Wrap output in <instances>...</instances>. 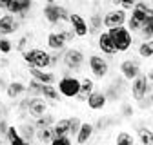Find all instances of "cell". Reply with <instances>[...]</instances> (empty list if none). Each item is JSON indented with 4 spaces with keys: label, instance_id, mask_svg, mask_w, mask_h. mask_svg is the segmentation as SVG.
<instances>
[{
    "label": "cell",
    "instance_id": "4fadbf2b",
    "mask_svg": "<svg viewBox=\"0 0 153 145\" xmlns=\"http://www.w3.org/2000/svg\"><path fill=\"white\" fill-rule=\"evenodd\" d=\"M29 7H31V0H11L7 11L11 15H24L26 11H29Z\"/></svg>",
    "mask_w": 153,
    "mask_h": 145
},
{
    "label": "cell",
    "instance_id": "ac0fdd59",
    "mask_svg": "<svg viewBox=\"0 0 153 145\" xmlns=\"http://www.w3.org/2000/svg\"><path fill=\"white\" fill-rule=\"evenodd\" d=\"M51 129H53V136H66L69 133V120H59Z\"/></svg>",
    "mask_w": 153,
    "mask_h": 145
},
{
    "label": "cell",
    "instance_id": "44dd1931",
    "mask_svg": "<svg viewBox=\"0 0 153 145\" xmlns=\"http://www.w3.org/2000/svg\"><path fill=\"white\" fill-rule=\"evenodd\" d=\"M40 94L48 100H59V93H56V89L51 85V83H42V91Z\"/></svg>",
    "mask_w": 153,
    "mask_h": 145
},
{
    "label": "cell",
    "instance_id": "ab89813d",
    "mask_svg": "<svg viewBox=\"0 0 153 145\" xmlns=\"http://www.w3.org/2000/svg\"><path fill=\"white\" fill-rule=\"evenodd\" d=\"M60 20H69V13L66 11V7L60 6Z\"/></svg>",
    "mask_w": 153,
    "mask_h": 145
},
{
    "label": "cell",
    "instance_id": "d4e9b609",
    "mask_svg": "<svg viewBox=\"0 0 153 145\" xmlns=\"http://www.w3.org/2000/svg\"><path fill=\"white\" fill-rule=\"evenodd\" d=\"M53 122H55V118L51 114H42V116L36 118V127H38V129H44V127L53 125Z\"/></svg>",
    "mask_w": 153,
    "mask_h": 145
},
{
    "label": "cell",
    "instance_id": "277c9868",
    "mask_svg": "<svg viewBox=\"0 0 153 145\" xmlns=\"http://www.w3.org/2000/svg\"><path fill=\"white\" fill-rule=\"evenodd\" d=\"M80 91V82L73 76H64L59 82V93L66 98H75Z\"/></svg>",
    "mask_w": 153,
    "mask_h": 145
},
{
    "label": "cell",
    "instance_id": "7402d4cb",
    "mask_svg": "<svg viewBox=\"0 0 153 145\" xmlns=\"http://www.w3.org/2000/svg\"><path fill=\"white\" fill-rule=\"evenodd\" d=\"M18 136H20L26 143H29V141L33 140V136H35V127H33V125H22Z\"/></svg>",
    "mask_w": 153,
    "mask_h": 145
},
{
    "label": "cell",
    "instance_id": "d590c367",
    "mask_svg": "<svg viewBox=\"0 0 153 145\" xmlns=\"http://www.w3.org/2000/svg\"><path fill=\"white\" fill-rule=\"evenodd\" d=\"M26 44H27V36H22V38L18 40V44H16V49L18 51H24L26 49Z\"/></svg>",
    "mask_w": 153,
    "mask_h": 145
},
{
    "label": "cell",
    "instance_id": "f1b7e54d",
    "mask_svg": "<svg viewBox=\"0 0 153 145\" xmlns=\"http://www.w3.org/2000/svg\"><path fill=\"white\" fill-rule=\"evenodd\" d=\"M117 145H133V138L128 133H120L117 136Z\"/></svg>",
    "mask_w": 153,
    "mask_h": 145
},
{
    "label": "cell",
    "instance_id": "4dcf8cb0",
    "mask_svg": "<svg viewBox=\"0 0 153 145\" xmlns=\"http://www.w3.org/2000/svg\"><path fill=\"white\" fill-rule=\"evenodd\" d=\"M49 143H51V145H71V140H69L68 134H66V136H55Z\"/></svg>",
    "mask_w": 153,
    "mask_h": 145
},
{
    "label": "cell",
    "instance_id": "8992f818",
    "mask_svg": "<svg viewBox=\"0 0 153 145\" xmlns=\"http://www.w3.org/2000/svg\"><path fill=\"white\" fill-rule=\"evenodd\" d=\"M89 67H91V72L97 78H104L108 75V62L100 56H97V54H93V56H89Z\"/></svg>",
    "mask_w": 153,
    "mask_h": 145
},
{
    "label": "cell",
    "instance_id": "60d3db41",
    "mask_svg": "<svg viewBox=\"0 0 153 145\" xmlns=\"http://www.w3.org/2000/svg\"><path fill=\"white\" fill-rule=\"evenodd\" d=\"M11 4V0H0V9H7Z\"/></svg>",
    "mask_w": 153,
    "mask_h": 145
},
{
    "label": "cell",
    "instance_id": "1f68e13d",
    "mask_svg": "<svg viewBox=\"0 0 153 145\" xmlns=\"http://www.w3.org/2000/svg\"><path fill=\"white\" fill-rule=\"evenodd\" d=\"M140 140H142L144 145H151V133L146 131V129H142L140 131Z\"/></svg>",
    "mask_w": 153,
    "mask_h": 145
},
{
    "label": "cell",
    "instance_id": "74e56055",
    "mask_svg": "<svg viewBox=\"0 0 153 145\" xmlns=\"http://www.w3.org/2000/svg\"><path fill=\"white\" fill-rule=\"evenodd\" d=\"M120 6L124 9H131L133 6H135V0H120Z\"/></svg>",
    "mask_w": 153,
    "mask_h": 145
},
{
    "label": "cell",
    "instance_id": "30bf717a",
    "mask_svg": "<svg viewBox=\"0 0 153 145\" xmlns=\"http://www.w3.org/2000/svg\"><path fill=\"white\" fill-rule=\"evenodd\" d=\"M86 102H88L89 109H95V111H97V109H102L106 105V94L99 93V91H91L88 94V98H86Z\"/></svg>",
    "mask_w": 153,
    "mask_h": 145
},
{
    "label": "cell",
    "instance_id": "83f0119b",
    "mask_svg": "<svg viewBox=\"0 0 153 145\" xmlns=\"http://www.w3.org/2000/svg\"><path fill=\"white\" fill-rule=\"evenodd\" d=\"M26 91H27L29 94H40L42 83H40V82H36V80H33V82H29V87H26Z\"/></svg>",
    "mask_w": 153,
    "mask_h": 145
},
{
    "label": "cell",
    "instance_id": "f546056e",
    "mask_svg": "<svg viewBox=\"0 0 153 145\" xmlns=\"http://www.w3.org/2000/svg\"><path fill=\"white\" fill-rule=\"evenodd\" d=\"M79 127H80V120L79 118H76V116L69 118V133L68 134H76V133H79Z\"/></svg>",
    "mask_w": 153,
    "mask_h": 145
},
{
    "label": "cell",
    "instance_id": "b9f144b4",
    "mask_svg": "<svg viewBox=\"0 0 153 145\" xmlns=\"http://www.w3.org/2000/svg\"><path fill=\"white\" fill-rule=\"evenodd\" d=\"M6 131H7V123L6 122H0V133L6 134Z\"/></svg>",
    "mask_w": 153,
    "mask_h": 145
},
{
    "label": "cell",
    "instance_id": "603a6c76",
    "mask_svg": "<svg viewBox=\"0 0 153 145\" xmlns=\"http://www.w3.org/2000/svg\"><path fill=\"white\" fill-rule=\"evenodd\" d=\"M36 138L40 140L42 143H48V141H51L55 136H53V129L51 127H44V129H38L36 131Z\"/></svg>",
    "mask_w": 153,
    "mask_h": 145
},
{
    "label": "cell",
    "instance_id": "7c38bea8",
    "mask_svg": "<svg viewBox=\"0 0 153 145\" xmlns=\"http://www.w3.org/2000/svg\"><path fill=\"white\" fill-rule=\"evenodd\" d=\"M93 133H95V127H93L91 123H80V127H79V133L75 134V136H76V141H79L80 145L88 143V140L93 136Z\"/></svg>",
    "mask_w": 153,
    "mask_h": 145
},
{
    "label": "cell",
    "instance_id": "7bdbcfd3",
    "mask_svg": "<svg viewBox=\"0 0 153 145\" xmlns=\"http://www.w3.org/2000/svg\"><path fill=\"white\" fill-rule=\"evenodd\" d=\"M124 113H126V114H128V116H129V114H131V113H133V109H131V107H126V109H124Z\"/></svg>",
    "mask_w": 153,
    "mask_h": 145
},
{
    "label": "cell",
    "instance_id": "e0dca14e",
    "mask_svg": "<svg viewBox=\"0 0 153 145\" xmlns=\"http://www.w3.org/2000/svg\"><path fill=\"white\" fill-rule=\"evenodd\" d=\"M48 45H49L51 49H55V51H62L64 45H66V40L62 38L60 33H51V34L48 36Z\"/></svg>",
    "mask_w": 153,
    "mask_h": 145
},
{
    "label": "cell",
    "instance_id": "9a60e30c",
    "mask_svg": "<svg viewBox=\"0 0 153 145\" xmlns=\"http://www.w3.org/2000/svg\"><path fill=\"white\" fill-rule=\"evenodd\" d=\"M44 16H46V20L51 22V24H56L60 20V6H56V4H48L44 7Z\"/></svg>",
    "mask_w": 153,
    "mask_h": 145
},
{
    "label": "cell",
    "instance_id": "4316f807",
    "mask_svg": "<svg viewBox=\"0 0 153 145\" xmlns=\"http://www.w3.org/2000/svg\"><path fill=\"white\" fill-rule=\"evenodd\" d=\"M89 22H91V29H89V31H91V33H97V31L102 27V16H100V15H93Z\"/></svg>",
    "mask_w": 153,
    "mask_h": 145
},
{
    "label": "cell",
    "instance_id": "484cf974",
    "mask_svg": "<svg viewBox=\"0 0 153 145\" xmlns=\"http://www.w3.org/2000/svg\"><path fill=\"white\" fill-rule=\"evenodd\" d=\"M146 16H149L146 11H142V9H139V7H133V13H131V18H135V20L142 26L144 24V20H146Z\"/></svg>",
    "mask_w": 153,
    "mask_h": 145
},
{
    "label": "cell",
    "instance_id": "e575fe53",
    "mask_svg": "<svg viewBox=\"0 0 153 145\" xmlns=\"http://www.w3.org/2000/svg\"><path fill=\"white\" fill-rule=\"evenodd\" d=\"M128 26H129V29H131V31H137V29H140V24H139V22L135 20V18H129Z\"/></svg>",
    "mask_w": 153,
    "mask_h": 145
},
{
    "label": "cell",
    "instance_id": "ffe728a7",
    "mask_svg": "<svg viewBox=\"0 0 153 145\" xmlns=\"http://www.w3.org/2000/svg\"><path fill=\"white\" fill-rule=\"evenodd\" d=\"M24 91H26L24 83H20V82H11L7 85V96L9 98H16V96H20Z\"/></svg>",
    "mask_w": 153,
    "mask_h": 145
},
{
    "label": "cell",
    "instance_id": "5b68a950",
    "mask_svg": "<svg viewBox=\"0 0 153 145\" xmlns=\"http://www.w3.org/2000/svg\"><path fill=\"white\" fill-rule=\"evenodd\" d=\"M64 64L69 69H79L84 64V53L79 49H68L64 53Z\"/></svg>",
    "mask_w": 153,
    "mask_h": 145
},
{
    "label": "cell",
    "instance_id": "f35d334b",
    "mask_svg": "<svg viewBox=\"0 0 153 145\" xmlns=\"http://www.w3.org/2000/svg\"><path fill=\"white\" fill-rule=\"evenodd\" d=\"M18 134V131L15 129V127H7V131H6V136H7V140H11V138H15Z\"/></svg>",
    "mask_w": 153,
    "mask_h": 145
},
{
    "label": "cell",
    "instance_id": "3957f363",
    "mask_svg": "<svg viewBox=\"0 0 153 145\" xmlns=\"http://www.w3.org/2000/svg\"><path fill=\"white\" fill-rule=\"evenodd\" d=\"M151 93V75L148 76H137L133 78V83H131V94L135 100H144L146 94Z\"/></svg>",
    "mask_w": 153,
    "mask_h": 145
},
{
    "label": "cell",
    "instance_id": "d6986e66",
    "mask_svg": "<svg viewBox=\"0 0 153 145\" xmlns=\"http://www.w3.org/2000/svg\"><path fill=\"white\" fill-rule=\"evenodd\" d=\"M91 91H93V82H91L89 78H86L84 82H80V91H79V94H76L75 98L86 102V98H88V94L91 93Z\"/></svg>",
    "mask_w": 153,
    "mask_h": 145
},
{
    "label": "cell",
    "instance_id": "9c48e42d",
    "mask_svg": "<svg viewBox=\"0 0 153 145\" xmlns=\"http://www.w3.org/2000/svg\"><path fill=\"white\" fill-rule=\"evenodd\" d=\"M69 22L73 26V33L76 36H86L88 34V24L80 15H69Z\"/></svg>",
    "mask_w": 153,
    "mask_h": 145
},
{
    "label": "cell",
    "instance_id": "ee69618b",
    "mask_svg": "<svg viewBox=\"0 0 153 145\" xmlns=\"http://www.w3.org/2000/svg\"><path fill=\"white\" fill-rule=\"evenodd\" d=\"M111 2H113V4H120V0H111Z\"/></svg>",
    "mask_w": 153,
    "mask_h": 145
},
{
    "label": "cell",
    "instance_id": "5bb4252c",
    "mask_svg": "<svg viewBox=\"0 0 153 145\" xmlns=\"http://www.w3.org/2000/svg\"><path fill=\"white\" fill-rule=\"evenodd\" d=\"M29 72L33 75V80L40 82V83H53V82H55V75H53V72H44V69L31 67Z\"/></svg>",
    "mask_w": 153,
    "mask_h": 145
},
{
    "label": "cell",
    "instance_id": "cb8c5ba5",
    "mask_svg": "<svg viewBox=\"0 0 153 145\" xmlns=\"http://www.w3.org/2000/svg\"><path fill=\"white\" fill-rule=\"evenodd\" d=\"M139 54H140L142 58H151V56H153V45H151V40L140 44V47H139Z\"/></svg>",
    "mask_w": 153,
    "mask_h": 145
},
{
    "label": "cell",
    "instance_id": "7a4b0ae2",
    "mask_svg": "<svg viewBox=\"0 0 153 145\" xmlns=\"http://www.w3.org/2000/svg\"><path fill=\"white\" fill-rule=\"evenodd\" d=\"M24 60L29 67H36V69H46L51 67V56L49 53L42 51V49H31L24 53Z\"/></svg>",
    "mask_w": 153,
    "mask_h": 145
},
{
    "label": "cell",
    "instance_id": "8d00e7d4",
    "mask_svg": "<svg viewBox=\"0 0 153 145\" xmlns=\"http://www.w3.org/2000/svg\"><path fill=\"white\" fill-rule=\"evenodd\" d=\"M60 34H62V38H64L66 42H69V40H73V38H75V33H73V31H62Z\"/></svg>",
    "mask_w": 153,
    "mask_h": 145
},
{
    "label": "cell",
    "instance_id": "52a82bcc",
    "mask_svg": "<svg viewBox=\"0 0 153 145\" xmlns=\"http://www.w3.org/2000/svg\"><path fill=\"white\" fill-rule=\"evenodd\" d=\"M124 22H126V13H124L122 9L108 13V15L104 16V20H102V24H104L106 27H117V26H122Z\"/></svg>",
    "mask_w": 153,
    "mask_h": 145
},
{
    "label": "cell",
    "instance_id": "ba28073f",
    "mask_svg": "<svg viewBox=\"0 0 153 145\" xmlns=\"http://www.w3.org/2000/svg\"><path fill=\"white\" fill-rule=\"evenodd\" d=\"M120 72H122V76H124L126 80H133V78H137V76L140 75V67H139L137 62L126 60V62H122V65H120Z\"/></svg>",
    "mask_w": 153,
    "mask_h": 145
},
{
    "label": "cell",
    "instance_id": "d6a6232c",
    "mask_svg": "<svg viewBox=\"0 0 153 145\" xmlns=\"http://www.w3.org/2000/svg\"><path fill=\"white\" fill-rule=\"evenodd\" d=\"M0 51L2 53H9L11 51V42L6 38H0Z\"/></svg>",
    "mask_w": 153,
    "mask_h": 145
},
{
    "label": "cell",
    "instance_id": "2e32d148",
    "mask_svg": "<svg viewBox=\"0 0 153 145\" xmlns=\"http://www.w3.org/2000/svg\"><path fill=\"white\" fill-rule=\"evenodd\" d=\"M99 47H100L102 53H106V54H115V53H117V49H115V45H113L111 36H109L108 33H102V34L99 36Z\"/></svg>",
    "mask_w": 153,
    "mask_h": 145
},
{
    "label": "cell",
    "instance_id": "f6af8a7d",
    "mask_svg": "<svg viewBox=\"0 0 153 145\" xmlns=\"http://www.w3.org/2000/svg\"><path fill=\"white\" fill-rule=\"evenodd\" d=\"M48 4H55V0H48Z\"/></svg>",
    "mask_w": 153,
    "mask_h": 145
},
{
    "label": "cell",
    "instance_id": "8fae6325",
    "mask_svg": "<svg viewBox=\"0 0 153 145\" xmlns=\"http://www.w3.org/2000/svg\"><path fill=\"white\" fill-rule=\"evenodd\" d=\"M16 31V22L13 15H4L0 18V34H11Z\"/></svg>",
    "mask_w": 153,
    "mask_h": 145
},
{
    "label": "cell",
    "instance_id": "836d02e7",
    "mask_svg": "<svg viewBox=\"0 0 153 145\" xmlns=\"http://www.w3.org/2000/svg\"><path fill=\"white\" fill-rule=\"evenodd\" d=\"M9 143H11V145H27V143H26L20 136H18V134H16L15 138H11V140H9Z\"/></svg>",
    "mask_w": 153,
    "mask_h": 145
},
{
    "label": "cell",
    "instance_id": "6da1fadb",
    "mask_svg": "<svg viewBox=\"0 0 153 145\" xmlns=\"http://www.w3.org/2000/svg\"><path fill=\"white\" fill-rule=\"evenodd\" d=\"M108 34L111 36L113 45L117 49V53H124L131 47V33L129 29H126L124 26H117V27H109Z\"/></svg>",
    "mask_w": 153,
    "mask_h": 145
}]
</instances>
